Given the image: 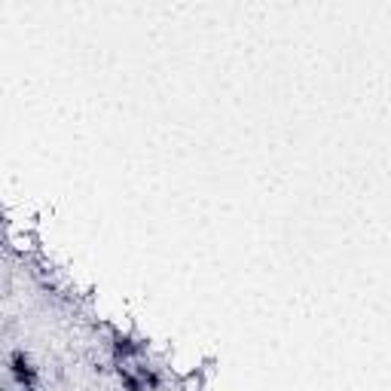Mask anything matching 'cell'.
I'll return each instance as SVG.
<instances>
[{
  "label": "cell",
  "instance_id": "6da1fadb",
  "mask_svg": "<svg viewBox=\"0 0 391 391\" xmlns=\"http://www.w3.org/2000/svg\"><path fill=\"white\" fill-rule=\"evenodd\" d=\"M6 370H10L13 382L22 391H34L37 388L40 373H37V367H34V361H31V355H28L25 349H13L10 351V358H6Z\"/></svg>",
  "mask_w": 391,
  "mask_h": 391
},
{
  "label": "cell",
  "instance_id": "7a4b0ae2",
  "mask_svg": "<svg viewBox=\"0 0 391 391\" xmlns=\"http://www.w3.org/2000/svg\"><path fill=\"white\" fill-rule=\"evenodd\" d=\"M117 376H119V382H122V388H126V391H147V385L141 382V376H138V373H132L128 367L117 364Z\"/></svg>",
  "mask_w": 391,
  "mask_h": 391
}]
</instances>
